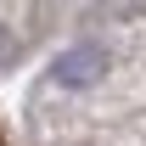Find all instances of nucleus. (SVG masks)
<instances>
[{"label": "nucleus", "instance_id": "1", "mask_svg": "<svg viewBox=\"0 0 146 146\" xmlns=\"http://www.w3.org/2000/svg\"><path fill=\"white\" fill-rule=\"evenodd\" d=\"M101 68V51H79V56H62V79H73V84H79V79H90V73Z\"/></svg>", "mask_w": 146, "mask_h": 146}]
</instances>
